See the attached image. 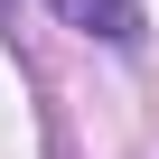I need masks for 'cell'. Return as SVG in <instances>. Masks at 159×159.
Masks as SVG:
<instances>
[{
	"mask_svg": "<svg viewBox=\"0 0 159 159\" xmlns=\"http://www.w3.org/2000/svg\"><path fill=\"white\" fill-rule=\"evenodd\" d=\"M47 10H56L66 28H84V38H112V47L140 38V0H47Z\"/></svg>",
	"mask_w": 159,
	"mask_h": 159,
	"instance_id": "obj_1",
	"label": "cell"
}]
</instances>
